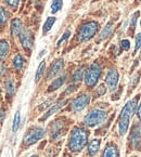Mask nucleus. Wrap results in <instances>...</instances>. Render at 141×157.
I'll return each instance as SVG.
<instances>
[{
    "instance_id": "22",
    "label": "nucleus",
    "mask_w": 141,
    "mask_h": 157,
    "mask_svg": "<svg viewBox=\"0 0 141 157\" xmlns=\"http://www.w3.org/2000/svg\"><path fill=\"white\" fill-rule=\"evenodd\" d=\"M45 69H46V61H41L37 68V72H36V75H35V81L38 82V81L41 79L42 75L45 73Z\"/></svg>"
},
{
    "instance_id": "38",
    "label": "nucleus",
    "mask_w": 141,
    "mask_h": 157,
    "mask_svg": "<svg viewBox=\"0 0 141 157\" xmlns=\"http://www.w3.org/2000/svg\"><path fill=\"white\" fill-rule=\"evenodd\" d=\"M138 117H139V119H140V121H141V102H140V104L138 105Z\"/></svg>"
},
{
    "instance_id": "24",
    "label": "nucleus",
    "mask_w": 141,
    "mask_h": 157,
    "mask_svg": "<svg viewBox=\"0 0 141 157\" xmlns=\"http://www.w3.org/2000/svg\"><path fill=\"white\" fill-rule=\"evenodd\" d=\"M85 67H79L78 69H77L76 72L73 74V77H72V80L73 81H80L81 79L84 78V76H85Z\"/></svg>"
},
{
    "instance_id": "34",
    "label": "nucleus",
    "mask_w": 141,
    "mask_h": 157,
    "mask_svg": "<svg viewBox=\"0 0 141 157\" xmlns=\"http://www.w3.org/2000/svg\"><path fill=\"white\" fill-rule=\"evenodd\" d=\"M76 89H77V86L76 85H71L69 87V88L66 89V90L63 92V95H69V94H71V93H73L74 91H76Z\"/></svg>"
},
{
    "instance_id": "4",
    "label": "nucleus",
    "mask_w": 141,
    "mask_h": 157,
    "mask_svg": "<svg viewBox=\"0 0 141 157\" xmlns=\"http://www.w3.org/2000/svg\"><path fill=\"white\" fill-rule=\"evenodd\" d=\"M99 30V24L95 21H90L85 23L80 27L78 33V39L79 41L85 42L90 40L92 37H95V35Z\"/></svg>"
},
{
    "instance_id": "39",
    "label": "nucleus",
    "mask_w": 141,
    "mask_h": 157,
    "mask_svg": "<svg viewBox=\"0 0 141 157\" xmlns=\"http://www.w3.org/2000/svg\"><path fill=\"white\" fill-rule=\"evenodd\" d=\"M32 2H39V0H32Z\"/></svg>"
},
{
    "instance_id": "21",
    "label": "nucleus",
    "mask_w": 141,
    "mask_h": 157,
    "mask_svg": "<svg viewBox=\"0 0 141 157\" xmlns=\"http://www.w3.org/2000/svg\"><path fill=\"white\" fill-rule=\"evenodd\" d=\"M10 50V46L7 40H0V61H2L8 56Z\"/></svg>"
},
{
    "instance_id": "31",
    "label": "nucleus",
    "mask_w": 141,
    "mask_h": 157,
    "mask_svg": "<svg viewBox=\"0 0 141 157\" xmlns=\"http://www.w3.org/2000/svg\"><path fill=\"white\" fill-rule=\"evenodd\" d=\"M120 48L123 49V50H129L130 49V41L128 39H123L122 41H120Z\"/></svg>"
},
{
    "instance_id": "5",
    "label": "nucleus",
    "mask_w": 141,
    "mask_h": 157,
    "mask_svg": "<svg viewBox=\"0 0 141 157\" xmlns=\"http://www.w3.org/2000/svg\"><path fill=\"white\" fill-rule=\"evenodd\" d=\"M108 118V113L105 111H102V109H92L91 112L86 115L85 119H84V123L88 127H95L97 125L104 123V120Z\"/></svg>"
},
{
    "instance_id": "2",
    "label": "nucleus",
    "mask_w": 141,
    "mask_h": 157,
    "mask_svg": "<svg viewBox=\"0 0 141 157\" xmlns=\"http://www.w3.org/2000/svg\"><path fill=\"white\" fill-rule=\"evenodd\" d=\"M137 101H138V98L130 100L129 102L125 104V106L123 107L122 112H120L119 119H118V129H119L120 136H124L127 132L130 119H131L132 115H134L135 111L137 109Z\"/></svg>"
},
{
    "instance_id": "42",
    "label": "nucleus",
    "mask_w": 141,
    "mask_h": 157,
    "mask_svg": "<svg viewBox=\"0 0 141 157\" xmlns=\"http://www.w3.org/2000/svg\"><path fill=\"white\" fill-rule=\"evenodd\" d=\"M140 25H141V20H140Z\"/></svg>"
},
{
    "instance_id": "26",
    "label": "nucleus",
    "mask_w": 141,
    "mask_h": 157,
    "mask_svg": "<svg viewBox=\"0 0 141 157\" xmlns=\"http://www.w3.org/2000/svg\"><path fill=\"white\" fill-rule=\"evenodd\" d=\"M9 19V12L3 8H0V26L6 25Z\"/></svg>"
},
{
    "instance_id": "27",
    "label": "nucleus",
    "mask_w": 141,
    "mask_h": 157,
    "mask_svg": "<svg viewBox=\"0 0 141 157\" xmlns=\"http://www.w3.org/2000/svg\"><path fill=\"white\" fill-rule=\"evenodd\" d=\"M62 6L63 0H53L52 3H51V12L52 13H57V12L62 9Z\"/></svg>"
},
{
    "instance_id": "40",
    "label": "nucleus",
    "mask_w": 141,
    "mask_h": 157,
    "mask_svg": "<svg viewBox=\"0 0 141 157\" xmlns=\"http://www.w3.org/2000/svg\"><path fill=\"white\" fill-rule=\"evenodd\" d=\"M30 157H38L37 155H33V156H30Z\"/></svg>"
},
{
    "instance_id": "8",
    "label": "nucleus",
    "mask_w": 141,
    "mask_h": 157,
    "mask_svg": "<svg viewBox=\"0 0 141 157\" xmlns=\"http://www.w3.org/2000/svg\"><path fill=\"white\" fill-rule=\"evenodd\" d=\"M65 124L62 119H57L50 127V138L51 140H57L64 132Z\"/></svg>"
},
{
    "instance_id": "17",
    "label": "nucleus",
    "mask_w": 141,
    "mask_h": 157,
    "mask_svg": "<svg viewBox=\"0 0 141 157\" xmlns=\"http://www.w3.org/2000/svg\"><path fill=\"white\" fill-rule=\"evenodd\" d=\"M65 80H66V75H62V76H60L57 79H54V80L52 81V83L49 86L48 92H52V91L58 90L59 88H61V87L64 85Z\"/></svg>"
},
{
    "instance_id": "15",
    "label": "nucleus",
    "mask_w": 141,
    "mask_h": 157,
    "mask_svg": "<svg viewBox=\"0 0 141 157\" xmlns=\"http://www.w3.org/2000/svg\"><path fill=\"white\" fill-rule=\"evenodd\" d=\"M114 32V24L113 22H109V23L105 25V27L102 29V32L100 33L99 35V38H98V41H102V40L107 39L113 34Z\"/></svg>"
},
{
    "instance_id": "33",
    "label": "nucleus",
    "mask_w": 141,
    "mask_h": 157,
    "mask_svg": "<svg viewBox=\"0 0 141 157\" xmlns=\"http://www.w3.org/2000/svg\"><path fill=\"white\" fill-rule=\"evenodd\" d=\"M105 92H107V88H105V86L103 83H101L97 88V95L98 97H101V95L105 94Z\"/></svg>"
},
{
    "instance_id": "32",
    "label": "nucleus",
    "mask_w": 141,
    "mask_h": 157,
    "mask_svg": "<svg viewBox=\"0 0 141 157\" xmlns=\"http://www.w3.org/2000/svg\"><path fill=\"white\" fill-rule=\"evenodd\" d=\"M141 49V33L137 35L136 38V44H135V53H137V51Z\"/></svg>"
},
{
    "instance_id": "13",
    "label": "nucleus",
    "mask_w": 141,
    "mask_h": 157,
    "mask_svg": "<svg viewBox=\"0 0 141 157\" xmlns=\"http://www.w3.org/2000/svg\"><path fill=\"white\" fill-rule=\"evenodd\" d=\"M10 29H11V35L13 36V37H18V36H20V35L22 34V32H23V23H22V21L20 19H14L12 20L11 22V27H10Z\"/></svg>"
},
{
    "instance_id": "6",
    "label": "nucleus",
    "mask_w": 141,
    "mask_h": 157,
    "mask_svg": "<svg viewBox=\"0 0 141 157\" xmlns=\"http://www.w3.org/2000/svg\"><path fill=\"white\" fill-rule=\"evenodd\" d=\"M45 136V129L40 127H34L27 132V134L24 138V143L25 145H33L37 141H39L40 139Z\"/></svg>"
},
{
    "instance_id": "9",
    "label": "nucleus",
    "mask_w": 141,
    "mask_h": 157,
    "mask_svg": "<svg viewBox=\"0 0 141 157\" xmlns=\"http://www.w3.org/2000/svg\"><path fill=\"white\" fill-rule=\"evenodd\" d=\"M20 41H21L22 47L24 50L30 51L34 46V36L28 29H24L22 34L20 35Z\"/></svg>"
},
{
    "instance_id": "11",
    "label": "nucleus",
    "mask_w": 141,
    "mask_h": 157,
    "mask_svg": "<svg viewBox=\"0 0 141 157\" xmlns=\"http://www.w3.org/2000/svg\"><path fill=\"white\" fill-rule=\"evenodd\" d=\"M63 67H64V60L63 59H58L57 61H54L53 64L51 65L50 69H49L48 74H47V79L50 80V79L54 78L59 73H61Z\"/></svg>"
},
{
    "instance_id": "35",
    "label": "nucleus",
    "mask_w": 141,
    "mask_h": 157,
    "mask_svg": "<svg viewBox=\"0 0 141 157\" xmlns=\"http://www.w3.org/2000/svg\"><path fill=\"white\" fill-rule=\"evenodd\" d=\"M52 101H53V99H49V100H47V101L45 102V103H42L41 105H40V106L38 107V109H39V111H42V109H45L46 107H48L49 105H50V104L52 103Z\"/></svg>"
},
{
    "instance_id": "14",
    "label": "nucleus",
    "mask_w": 141,
    "mask_h": 157,
    "mask_svg": "<svg viewBox=\"0 0 141 157\" xmlns=\"http://www.w3.org/2000/svg\"><path fill=\"white\" fill-rule=\"evenodd\" d=\"M67 103V101L66 100H63V101H61V102H59V103H57V104H54L53 106L51 107L50 109H49L48 112H46V114H45L44 116H42L41 118H40V121H44V120H46L47 118H49L50 116H52L54 113H57L58 111H60L61 109H62L63 106H64L65 104Z\"/></svg>"
},
{
    "instance_id": "43",
    "label": "nucleus",
    "mask_w": 141,
    "mask_h": 157,
    "mask_svg": "<svg viewBox=\"0 0 141 157\" xmlns=\"http://www.w3.org/2000/svg\"><path fill=\"white\" fill-rule=\"evenodd\" d=\"M138 1H141V0H138Z\"/></svg>"
},
{
    "instance_id": "7",
    "label": "nucleus",
    "mask_w": 141,
    "mask_h": 157,
    "mask_svg": "<svg viewBox=\"0 0 141 157\" xmlns=\"http://www.w3.org/2000/svg\"><path fill=\"white\" fill-rule=\"evenodd\" d=\"M90 102V97L88 94H80L73 100L72 102V111L74 112H80L87 106Z\"/></svg>"
},
{
    "instance_id": "30",
    "label": "nucleus",
    "mask_w": 141,
    "mask_h": 157,
    "mask_svg": "<svg viewBox=\"0 0 141 157\" xmlns=\"http://www.w3.org/2000/svg\"><path fill=\"white\" fill-rule=\"evenodd\" d=\"M69 36H71V30H66V32L62 35V37H61V39L58 41V44H58V47H60L61 44H62L63 41H66V40L69 38Z\"/></svg>"
},
{
    "instance_id": "12",
    "label": "nucleus",
    "mask_w": 141,
    "mask_h": 157,
    "mask_svg": "<svg viewBox=\"0 0 141 157\" xmlns=\"http://www.w3.org/2000/svg\"><path fill=\"white\" fill-rule=\"evenodd\" d=\"M130 145L134 150H137V148L141 147V130L139 127L135 128L132 130V132L130 133Z\"/></svg>"
},
{
    "instance_id": "36",
    "label": "nucleus",
    "mask_w": 141,
    "mask_h": 157,
    "mask_svg": "<svg viewBox=\"0 0 141 157\" xmlns=\"http://www.w3.org/2000/svg\"><path fill=\"white\" fill-rule=\"evenodd\" d=\"M6 74V66L3 64H0V76Z\"/></svg>"
},
{
    "instance_id": "37",
    "label": "nucleus",
    "mask_w": 141,
    "mask_h": 157,
    "mask_svg": "<svg viewBox=\"0 0 141 157\" xmlns=\"http://www.w3.org/2000/svg\"><path fill=\"white\" fill-rule=\"evenodd\" d=\"M3 117H5V112H3V109L0 106V120H2Z\"/></svg>"
},
{
    "instance_id": "41",
    "label": "nucleus",
    "mask_w": 141,
    "mask_h": 157,
    "mask_svg": "<svg viewBox=\"0 0 141 157\" xmlns=\"http://www.w3.org/2000/svg\"><path fill=\"white\" fill-rule=\"evenodd\" d=\"M0 97H1V90H0Z\"/></svg>"
},
{
    "instance_id": "16",
    "label": "nucleus",
    "mask_w": 141,
    "mask_h": 157,
    "mask_svg": "<svg viewBox=\"0 0 141 157\" xmlns=\"http://www.w3.org/2000/svg\"><path fill=\"white\" fill-rule=\"evenodd\" d=\"M102 157H119V153H118L117 147L112 143L108 144L105 146V148H104Z\"/></svg>"
},
{
    "instance_id": "20",
    "label": "nucleus",
    "mask_w": 141,
    "mask_h": 157,
    "mask_svg": "<svg viewBox=\"0 0 141 157\" xmlns=\"http://www.w3.org/2000/svg\"><path fill=\"white\" fill-rule=\"evenodd\" d=\"M5 90L7 95L11 97L14 94V91H15V85H14V80L12 78H8L5 81Z\"/></svg>"
},
{
    "instance_id": "29",
    "label": "nucleus",
    "mask_w": 141,
    "mask_h": 157,
    "mask_svg": "<svg viewBox=\"0 0 141 157\" xmlns=\"http://www.w3.org/2000/svg\"><path fill=\"white\" fill-rule=\"evenodd\" d=\"M139 16V11L135 12L134 14L131 15V19H130V29L135 30L136 29V26H137V19H138Z\"/></svg>"
},
{
    "instance_id": "1",
    "label": "nucleus",
    "mask_w": 141,
    "mask_h": 157,
    "mask_svg": "<svg viewBox=\"0 0 141 157\" xmlns=\"http://www.w3.org/2000/svg\"><path fill=\"white\" fill-rule=\"evenodd\" d=\"M89 132L81 127H76L72 130L69 138V148L72 152L78 153L83 151L88 141Z\"/></svg>"
},
{
    "instance_id": "23",
    "label": "nucleus",
    "mask_w": 141,
    "mask_h": 157,
    "mask_svg": "<svg viewBox=\"0 0 141 157\" xmlns=\"http://www.w3.org/2000/svg\"><path fill=\"white\" fill-rule=\"evenodd\" d=\"M54 23H56V17H53V16H50V17H48V19H47V21L45 22V24H44V27H42V33H44V34H47L48 32H50V29L52 28V26H53Z\"/></svg>"
},
{
    "instance_id": "28",
    "label": "nucleus",
    "mask_w": 141,
    "mask_h": 157,
    "mask_svg": "<svg viewBox=\"0 0 141 157\" xmlns=\"http://www.w3.org/2000/svg\"><path fill=\"white\" fill-rule=\"evenodd\" d=\"M6 5L13 11H16L20 5V0H5Z\"/></svg>"
},
{
    "instance_id": "3",
    "label": "nucleus",
    "mask_w": 141,
    "mask_h": 157,
    "mask_svg": "<svg viewBox=\"0 0 141 157\" xmlns=\"http://www.w3.org/2000/svg\"><path fill=\"white\" fill-rule=\"evenodd\" d=\"M102 68L98 62H95L88 67L85 72V83L88 88H93L97 85L100 76H101Z\"/></svg>"
},
{
    "instance_id": "25",
    "label": "nucleus",
    "mask_w": 141,
    "mask_h": 157,
    "mask_svg": "<svg viewBox=\"0 0 141 157\" xmlns=\"http://www.w3.org/2000/svg\"><path fill=\"white\" fill-rule=\"evenodd\" d=\"M20 124H21V114L20 112H16L15 116H14V120H13V124H12V131L15 133L18 131L20 127Z\"/></svg>"
},
{
    "instance_id": "19",
    "label": "nucleus",
    "mask_w": 141,
    "mask_h": 157,
    "mask_svg": "<svg viewBox=\"0 0 141 157\" xmlns=\"http://www.w3.org/2000/svg\"><path fill=\"white\" fill-rule=\"evenodd\" d=\"M24 65H25V59H24V56H22V54H16L15 56H14L13 59V66L14 68L16 69V71H21V69H23Z\"/></svg>"
},
{
    "instance_id": "10",
    "label": "nucleus",
    "mask_w": 141,
    "mask_h": 157,
    "mask_svg": "<svg viewBox=\"0 0 141 157\" xmlns=\"http://www.w3.org/2000/svg\"><path fill=\"white\" fill-rule=\"evenodd\" d=\"M118 79H119V74L116 69L112 68L108 72L107 76H105V83L108 85V88L110 90H115L117 87Z\"/></svg>"
},
{
    "instance_id": "18",
    "label": "nucleus",
    "mask_w": 141,
    "mask_h": 157,
    "mask_svg": "<svg viewBox=\"0 0 141 157\" xmlns=\"http://www.w3.org/2000/svg\"><path fill=\"white\" fill-rule=\"evenodd\" d=\"M100 144H101V141L99 139H93L91 140V142L88 145V154L90 156H95L98 152H99L100 148Z\"/></svg>"
}]
</instances>
